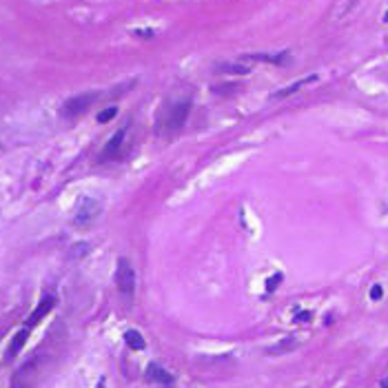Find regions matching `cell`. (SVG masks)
<instances>
[{
	"mask_svg": "<svg viewBox=\"0 0 388 388\" xmlns=\"http://www.w3.org/2000/svg\"><path fill=\"white\" fill-rule=\"evenodd\" d=\"M191 114V102L189 100H182V102H173L169 104L164 111L160 114V120H157V125H160L162 131L171 133V131H178V129L184 127V122H187V118Z\"/></svg>",
	"mask_w": 388,
	"mask_h": 388,
	"instance_id": "obj_1",
	"label": "cell"
},
{
	"mask_svg": "<svg viewBox=\"0 0 388 388\" xmlns=\"http://www.w3.org/2000/svg\"><path fill=\"white\" fill-rule=\"evenodd\" d=\"M40 362H42V357L36 355L29 362L22 364L18 368V373L14 375V379H11V388H33L36 386L38 373H40Z\"/></svg>",
	"mask_w": 388,
	"mask_h": 388,
	"instance_id": "obj_2",
	"label": "cell"
},
{
	"mask_svg": "<svg viewBox=\"0 0 388 388\" xmlns=\"http://www.w3.org/2000/svg\"><path fill=\"white\" fill-rule=\"evenodd\" d=\"M116 284H118V291L131 300L133 293H136V271L133 266L129 264V260H118V271H116Z\"/></svg>",
	"mask_w": 388,
	"mask_h": 388,
	"instance_id": "obj_3",
	"label": "cell"
},
{
	"mask_svg": "<svg viewBox=\"0 0 388 388\" xmlns=\"http://www.w3.org/2000/svg\"><path fill=\"white\" fill-rule=\"evenodd\" d=\"M98 215H100V202L93 198H82L76 206L74 224L76 227H89Z\"/></svg>",
	"mask_w": 388,
	"mask_h": 388,
	"instance_id": "obj_4",
	"label": "cell"
},
{
	"mask_svg": "<svg viewBox=\"0 0 388 388\" xmlns=\"http://www.w3.org/2000/svg\"><path fill=\"white\" fill-rule=\"evenodd\" d=\"M100 98H102L100 93H80V95H76V98H69L63 106V114L69 116V118H76V116L84 114L89 106H93Z\"/></svg>",
	"mask_w": 388,
	"mask_h": 388,
	"instance_id": "obj_5",
	"label": "cell"
},
{
	"mask_svg": "<svg viewBox=\"0 0 388 388\" xmlns=\"http://www.w3.org/2000/svg\"><path fill=\"white\" fill-rule=\"evenodd\" d=\"M53 306H56V297H53V295H44L42 300H40V304L36 306V311L29 315V319H27L25 326H27V328H33L36 324H40L42 317H47V315L53 311Z\"/></svg>",
	"mask_w": 388,
	"mask_h": 388,
	"instance_id": "obj_6",
	"label": "cell"
},
{
	"mask_svg": "<svg viewBox=\"0 0 388 388\" xmlns=\"http://www.w3.org/2000/svg\"><path fill=\"white\" fill-rule=\"evenodd\" d=\"M125 138H127V131L125 129H120V131L116 133L114 138L106 142V147L100 151V162H106V160H114V157L120 155L122 151V144H125Z\"/></svg>",
	"mask_w": 388,
	"mask_h": 388,
	"instance_id": "obj_7",
	"label": "cell"
},
{
	"mask_svg": "<svg viewBox=\"0 0 388 388\" xmlns=\"http://www.w3.org/2000/svg\"><path fill=\"white\" fill-rule=\"evenodd\" d=\"M242 60L246 63H268V65H286L289 63V53L286 51H280V53H249V56H242Z\"/></svg>",
	"mask_w": 388,
	"mask_h": 388,
	"instance_id": "obj_8",
	"label": "cell"
},
{
	"mask_svg": "<svg viewBox=\"0 0 388 388\" xmlns=\"http://www.w3.org/2000/svg\"><path fill=\"white\" fill-rule=\"evenodd\" d=\"M217 74H229V76H244L253 71V65H249L246 60H235V63H220L215 67Z\"/></svg>",
	"mask_w": 388,
	"mask_h": 388,
	"instance_id": "obj_9",
	"label": "cell"
},
{
	"mask_svg": "<svg viewBox=\"0 0 388 388\" xmlns=\"http://www.w3.org/2000/svg\"><path fill=\"white\" fill-rule=\"evenodd\" d=\"M29 333H31V328H22V330H18V333L14 335V340H11V344H9V348H7V357H5V362H11L18 353L22 351V346L27 344V337H29Z\"/></svg>",
	"mask_w": 388,
	"mask_h": 388,
	"instance_id": "obj_10",
	"label": "cell"
},
{
	"mask_svg": "<svg viewBox=\"0 0 388 388\" xmlns=\"http://www.w3.org/2000/svg\"><path fill=\"white\" fill-rule=\"evenodd\" d=\"M355 5H357V0H335L333 7H330V11H328V18L335 20V22L346 18V16L355 9Z\"/></svg>",
	"mask_w": 388,
	"mask_h": 388,
	"instance_id": "obj_11",
	"label": "cell"
},
{
	"mask_svg": "<svg viewBox=\"0 0 388 388\" xmlns=\"http://www.w3.org/2000/svg\"><path fill=\"white\" fill-rule=\"evenodd\" d=\"M147 379H149V381H155V384H162V386H169V384L173 381L171 373H169V370H164L162 366H157V364H149Z\"/></svg>",
	"mask_w": 388,
	"mask_h": 388,
	"instance_id": "obj_12",
	"label": "cell"
},
{
	"mask_svg": "<svg viewBox=\"0 0 388 388\" xmlns=\"http://www.w3.org/2000/svg\"><path fill=\"white\" fill-rule=\"evenodd\" d=\"M317 78L315 76H308V78H302V80H297V82H293V84H289V87H284L282 91H278L273 95V98H286V95H293L295 91H300L302 87H306V84H311V82H315Z\"/></svg>",
	"mask_w": 388,
	"mask_h": 388,
	"instance_id": "obj_13",
	"label": "cell"
},
{
	"mask_svg": "<svg viewBox=\"0 0 388 388\" xmlns=\"http://www.w3.org/2000/svg\"><path fill=\"white\" fill-rule=\"evenodd\" d=\"M125 342H127V346L131 348V351H142V348L147 346L144 337L140 335V330H136V328H129L127 330V333H125Z\"/></svg>",
	"mask_w": 388,
	"mask_h": 388,
	"instance_id": "obj_14",
	"label": "cell"
},
{
	"mask_svg": "<svg viewBox=\"0 0 388 388\" xmlns=\"http://www.w3.org/2000/svg\"><path fill=\"white\" fill-rule=\"evenodd\" d=\"M116 116H118V109L116 106H109V109H104L98 114V122H109V120H114Z\"/></svg>",
	"mask_w": 388,
	"mask_h": 388,
	"instance_id": "obj_15",
	"label": "cell"
},
{
	"mask_svg": "<svg viewBox=\"0 0 388 388\" xmlns=\"http://www.w3.org/2000/svg\"><path fill=\"white\" fill-rule=\"evenodd\" d=\"M278 282H282V273H275L271 280H266V291H275L278 289Z\"/></svg>",
	"mask_w": 388,
	"mask_h": 388,
	"instance_id": "obj_16",
	"label": "cell"
},
{
	"mask_svg": "<svg viewBox=\"0 0 388 388\" xmlns=\"http://www.w3.org/2000/svg\"><path fill=\"white\" fill-rule=\"evenodd\" d=\"M381 295H384V291H381V286H379V284H375L373 289H370V300H379Z\"/></svg>",
	"mask_w": 388,
	"mask_h": 388,
	"instance_id": "obj_17",
	"label": "cell"
},
{
	"mask_svg": "<svg viewBox=\"0 0 388 388\" xmlns=\"http://www.w3.org/2000/svg\"><path fill=\"white\" fill-rule=\"evenodd\" d=\"M295 322H311V313H300V315H297V317H295Z\"/></svg>",
	"mask_w": 388,
	"mask_h": 388,
	"instance_id": "obj_18",
	"label": "cell"
}]
</instances>
